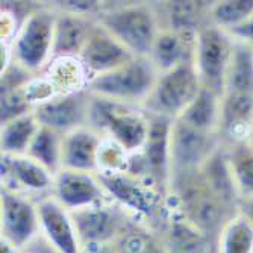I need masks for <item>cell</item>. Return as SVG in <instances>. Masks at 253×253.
<instances>
[{
    "label": "cell",
    "instance_id": "6da1fadb",
    "mask_svg": "<svg viewBox=\"0 0 253 253\" xmlns=\"http://www.w3.org/2000/svg\"><path fill=\"white\" fill-rule=\"evenodd\" d=\"M97 21L133 56H149L163 29L155 2L105 3Z\"/></svg>",
    "mask_w": 253,
    "mask_h": 253
},
{
    "label": "cell",
    "instance_id": "7a4b0ae2",
    "mask_svg": "<svg viewBox=\"0 0 253 253\" xmlns=\"http://www.w3.org/2000/svg\"><path fill=\"white\" fill-rule=\"evenodd\" d=\"M100 179L109 197L116 200L133 221L149 226L158 234L161 232L170 211L169 191L150 179L138 177L127 171L100 176Z\"/></svg>",
    "mask_w": 253,
    "mask_h": 253
},
{
    "label": "cell",
    "instance_id": "3957f363",
    "mask_svg": "<svg viewBox=\"0 0 253 253\" xmlns=\"http://www.w3.org/2000/svg\"><path fill=\"white\" fill-rule=\"evenodd\" d=\"M55 28L56 9L50 3L35 5L9 42L14 62L34 76L44 73L55 58Z\"/></svg>",
    "mask_w": 253,
    "mask_h": 253
},
{
    "label": "cell",
    "instance_id": "277c9868",
    "mask_svg": "<svg viewBox=\"0 0 253 253\" xmlns=\"http://www.w3.org/2000/svg\"><path fill=\"white\" fill-rule=\"evenodd\" d=\"M86 126L112 138L129 155H135L146 146L149 116L141 108L91 94Z\"/></svg>",
    "mask_w": 253,
    "mask_h": 253
},
{
    "label": "cell",
    "instance_id": "5b68a950",
    "mask_svg": "<svg viewBox=\"0 0 253 253\" xmlns=\"http://www.w3.org/2000/svg\"><path fill=\"white\" fill-rule=\"evenodd\" d=\"M159 78V72L147 56H133L106 75L91 79L88 91L119 103L143 108Z\"/></svg>",
    "mask_w": 253,
    "mask_h": 253
},
{
    "label": "cell",
    "instance_id": "8992f818",
    "mask_svg": "<svg viewBox=\"0 0 253 253\" xmlns=\"http://www.w3.org/2000/svg\"><path fill=\"white\" fill-rule=\"evenodd\" d=\"M200 89L202 84L194 64L180 65L174 70L159 73L152 94L141 109L150 116L177 120Z\"/></svg>",
    "mask_w": 253,
    "mask_h": 253
},
{
    "label": "cell",
    "instance_id": "52a82bcc",
    "mask_svg": "<svg viewBox=\"0 0 253 253\" xmlns=\"http://www.w3.org/2000/svg\"><path fill=\"white\" fill-rule=\"evenodd\" d=\"M234 50L235 40L212 25H206L197 34L194 68L203 88L223 94Z\"/></svg>",
    "mask_w": 253,
    "mask_h": 253
},
{
    "label": "cell",
    "instance_id": "ba28073f",
    "mask_svg": "<svg viewBox=\"0 0 253 253\" xmlns=\"http://www.w3.org/2000/svg\"><path fill=\"white\" fill-rule=\"evenodd\" d=\"M72 218L81 247L86 244H114L132 220L111 197L86 208L72 211Z\"/></svg>",
    "mask_w": 253,
    "mask_h": 253
},
{
    "label": "cell",
    "instance_id": "9c48e42d",
    "mask_svg": "<svg viewBox=\"0 0 253 253\" xmlns=\"http://www.w3.org/2000/svg\"><path fill=\"white\" fill-rule=\"evenodd\" d=\"M0 231L2 238L20 250L35 243L41 237L37 200L12 190H0Z\"/></svg>",
    "mask_w": 253,
    "mask_h": 253
},
{
    "label": "cell",
    "instance_id": "30bf717a",
    "mask_svg": "<svg viewBox=\"0 0 253 253\" xmlns=\"http://www.w3.org/2000/svg\"><path fill=\"white\" fill-rule=\"evenodd\" d=\"M221 146L217 135L200 132L180 120H174L171 130V176H187L200 171L214 152Z\"/></svg>",
    "mask_w": 253,
    "mask_h": 253
},
{
    "label": "cell",
    "instance_id": "8fae6325",
    "mask_svg": "<svg viewBox=\"0 0 253 253\" xmlns=\"http://www.w3.org/2000/svg\"><path fill=\"white\" fill-rule=\"evenodd\" d=\"M0 180L2 188L40 200L52 194L55 174L28 155H0Z\"/></svg>",
    "mask_w": 253,
    "mask_h": 253
},
{
    "label": "cell",
    "instance_id": "7c38bea8",
    "mask_svg": "<svg viewBox=\"0 0 253 253\" xmlns=\"http://www.w3.org/2000/svg\"><path fill=\"white\" fill-rule=\"evenodd\" d=\"M253 132V89H224L218 140L221 146L232 147L250 141Z\"/></svg>",
    "mask_w": 253,
    "mask_h": 253
},
{
    "label": "cell",
    "instance_id": "4fadbf2b",
    "mask_svg": "<svg viewBox=\"0 0 253 253\" xmlns=\"http://www.w3.org/2000/svg\"><path fill=\"white\" fill-rule=\"evenodd\" d=\"M91 93L79 91L72 94H59L34 108V116L41 126L50 127L62 135L88 125Z\"/></svg>",
    "mask_w": 253,
    "mask_h": 253
},
{
    "label": "cell",
    "instance_id": "5bb4252c",
    "mask_svg": "<svg viewBox=\"0 0 253 253\" xmlns=\"http://www.w3.org/2000/svg\"><path fill=\"white\" fill-rule=\"evenodd\" d=\"M52 196L70 212L109 199V194L97 173L65 169L55 174Z\"/></svg>",
    "mask_w": 253,
    "mask_h": 253
},
{
    "label": "cell",
    "instance_id": "9a60e30c",
    "mask_svg": "<svg viewBox=\"0 0 253 253\" xmlns=\"http://www.w3.org/2000/svg\"><path fill=\"white\" fill-rule=\"evenodd\" d=\"M41 238L56 253H81L72 212L50 194L37 200Z\"/></svg>",
    "mask_w": 253,
    "mask_h": 253
},
{
    "label": "cell",
    "instance_id": "2e32d148",
    "mask_svg": "<svg viewBox=\"0 0 253 253\" xmlns=\"http://www.w3.org/2000/svg\"><path fill=\"white\" fill-rule=\"evenodd\" d=\"M132 58L133 55L99 21L79 55V59L84 64L89 79L116 70Z\"/></svg>",
    "mask_w": 253,
    "mask_h": 253
},
{
    "label": "cell",
    "instance_id": "e0dca14e",
    "mask_svg": "<svg viewBox=\"0 0 253 253\" xmlns=\"http://www.w3.org/2000/svg\"><path fill=\"white\" fill-rule=\"evenodd\" d=\"M159 235L166 253H215L214 241L171 203Z\"/></svg>",
    "mask_w": 253,
    "mask_h": 253
},
{
    "label": "cell",
    "instance_id": "ac0fdd59",
    "mask_svg": "<svg viewBox=\"0 0 253 253\" xmlns=\"http://www.w3.org/2000/svg\"><path fill=\"white\" fill-rule=\"evenodd\" d=\"M196 44V32L161 29L147 58L159 73H166L180 65L194 64Z\"/></svg>",
    "mask_w": 253,
    "mask_h": 253
},
{
    "label": "cell",
    "instance_id": "d6986e66",
    "mask_svg": "<svg viewBox=\"0 0 253 253\" xmlns=\"http://www.w3.org/2000/svg\"><path fill=\"white\" fill-rule=\"evenodd\" d=\"M102 141L103 135L89 126L65 133L62 140V169L97 173V159Z\"/></svg>",
    "mask_w": 253,
    "mask_h": 253
},
{
    "label": "cell",
    "instance_id": "ffe728a7",
    "mask_svg": "<svg viewBox=\"0 0 253 253\" xmlns=\"http://www.w3.org/2000/svg\"><path fill=\"white\" fill-rule=\"evenodd\" d=\"M96 25H97V18L94 17L56 9L55 58L58 56L79 58Z\"/></svg>",
    "mask_w": 253,
    "mask_h": 253
},
{
    "label": "cell",
    "instance_id": "44dd1931",
    "mask_svg": "<svg viewBox=\"0 0 253 253\" xmlns=\"http://www.w3.org/2000/svg\"><path fill=\"white\" fill-rule=\"evenodd\" d=\"M163 29L199 34L210 25L212 2H155Z\"/></svg>",
    "mask_w": 253,
    "mask_h": 253
},
{
    "label": "cell",
    "instance_id": "7402d4cb",
    "mask_svg": "<svg viewBox=\"0 0 253 253\" xmlns=\"http://www.w3.org/2000/svg\"><path fill=\"white\" fill-rule=\"evenodd\" d=\"M220 111H221V94L202 86L196 99L183 111V114L177 120L183 122L185 125L200 132L217 135L218 125H220Z\"/></svg>",
    "mask_w": 253,
    "mask_h": 253
},
{
    "label": "cell",
    "instance_id": "603a6c76",
    "mask_svg": "<svg viewBox=\"0 0 253 253\" xmlns=\"http://www.w3.org/2000/svg\"><path fill=\"white\" fill-rule=\"evenodd\" d=\"M50 81L58 94H72L86 91L89 85V76L84 64L76 56H58L41 73Z\"/></svg>",
    "mask_w": 253,
    "mask_h": 253
},
{
    "label": "cell",
    "instance_id": "cb8c5ba5",
    "mask_svg": "<svg viewBox=\"0 0 253 253\" xmlns=\"http://www.w3.org/2000/svg\"><path fill=\"white\" fill-rule=\"evenodd\" d=\"M40 126L41 125L34 116V112L3 123L0 126V152L2 155H26Z\"/></svg>",
    "mask_w": 253,
    "mask_h": 253
},
{
    "label": "cell",
    "instance_id": "d4e9b609",
    "mask_svg": "<svg viewBox=\"0 0 253 253\" xmlns=\"http://www.w3.org/2000/svg\"><path fill=\"white\" fill-rule=\"evenodd\" d=\"M215 253H253V224L241 214H234L217 235Z\"/></svg>",
    "mask_w": 253,
    "mask_h": 253
},
{
    "label": "cell",
    "instance_id": "484cf974",
    "mask_svg": "<svg viewBox=\"0 0 253 253\" xmlns=\"http://www.w3.org/2000/svg\"><path fill=\"white\" fill-rule=\"evenodd\" d=\"M62 133L40 126L26 155L56 174L62 169Z\"/></svg>",
    "mask_w": 253,
    "mask_h": 253
},
{
    "label": "cell",
    "instance_id": "4316f807",
    "mask_svg": "<svg viewBox=\"0 0 253 253\" xmlns=\"http://www.w3.org/2000/svg\"><path fill=\"white\" fill-rule=\"evenodd\" d=\"M114 247L117 253H166L161 235L149 226L133 220L114 243Z\"/></svg>",
    "mask_w": 253,
    "mask_h": 253
},
{
    "label": "cell",
    "instance_id": "83f0119b",
    "mask_svg": "<svg viewBox=\"0 0 253 253\" xmlns=\"http://www.w3.org/2000/svg\"><path fill=\"white\" fill-rule=\"evenodd\" d=\"M253 15V0H218L211 3L210 25L232 32Z\"/></svg>",
    "mask_w": 253,
    "mask_h": 253
},
{
    "label": "cell",
    "instance_id": "f1b7e54d",
    "mask_svg": "<svg viewBox=\"0 0 253 253\" xmlns=\"http://www.w3.org/2000/svg\"><path fill=\"white\" fill-rule=\"evenodd\" d=\"M226 156L240 199L253 196V146L246 143L226 147Z\"/></svg>",
    "mask_w": 253,
    "mask_h": 253
},
{
    "label": "cell",
    "instance_id": "f546056e",
    "mask_svg": "<svg viewBox=\"0 0 253 253\" xmlns=\"http://www.w3.org/2000/svg\"><path fill=\"white\" fill-rule=\"evenodd\" d=\"M130 155L109 136H103L97 159V174L114 176L127 170Z\"/></svg>",
    "mask_w": 253,
    "mask_h": 253
},
{
    "label": "cell",
    "instance_id": "4dcf8cb0",
    "mask_svg": "<svg viewBox=\"0 0 253 253\" xmlns=\"http://www.w3.org/2000/svg\"><path fill=\"white\" fill-rule=\"evenodd\" d=\"M32 111L34 106L31 105L23 89L0 94V125L20 116H25V114H29Z\"/></svg>",
    "mask_w": 253,
    "mask_h": 253
},
{
    "label": "cell",
    "instance_id": "1f68e13d",
    "mask_svg": "<svg viewBox=\"0 0 253 253\" xmlns=\"http://www.w3.org/2000/svg\"><path fill=\"white\" fill-rule=\"evenodd\" d=\"M229 35H231L235 41L244 42L253 47V15L244 23L243 26H240L238 29L232 31V32H229Z\"/></svg>",
    "mask_w": 253,
    "mask_h": 253
},
{
    "label": "cell",
    "instance_id": "d6a6232c",
    "mask_svg": "<svg viewBox=\"0 0 253 253\" xmlns=\"http://www.w3.org/2000/svg\"><path fill=\"white\" fill-rule=\"evenodd\" d=\"M237 212L241 214L243 217H246V218L253 224V196L241 197V199H240Z\"/></svg>",
    "mask_w": 253,
    "mask_h": 253
},
{
    "label": "cell",
    "instance_id": "836d02e7",
    "mask_svg": "<svg viewBox=\"0 0 253 253\" xmlns=\"http://www.w3.org/2000/svg\"><path fill=\"white\" fill-rule=\"evenodd\" d=\"M81 253H117L114 244H86L81 247Z\"/></svg>",
    "mask_w": 253,
    "mask_h": 253
},
{
    "label": "cell",
    "instance_id": "e575fe53",
    "mask_svg": "<svg viewBox=\"0 0 253 253\" xmlns=\"http://www.w3.org/2000/svg\"><path fill=\"white\" fill-rule=\"evenodd\" d=\"M21 252L23 250H20L15 244H12L6 238L0 240V253H21Z\"/></svg>",
    "mask_w": 253,
    "mask_h": 253
},
{
    "label": "cell",
    "instance_id": "d590c367",
    "mask_svg": "<svg viewBox=\"0 0 253 253\" xmlns=\"http://www.w3.org/2000/svg\"><path fill=\"white\" fill-rule=\"evenodd\" d=\"M21 253H38L37 250H34V249H25Z\"/></svg>",
    "mask_w": 253,
    "mask_h": 253
},
{
    "label": "cell",
    "instance_id": "8d00e7d4",
    "mask_svg": "<svg viewBox=\"0 0 253 253\" xmlns=\"http://www.w3.org/2000/svg\"><path fill=\"white\" fill-rule=\"evenodd\" d=\"M250 146H253V132H252V136H250V141H249Z\"/></svg>",
    "mask_w": 253,
    "mask_h": 253
}]
</instances>
